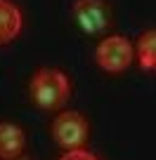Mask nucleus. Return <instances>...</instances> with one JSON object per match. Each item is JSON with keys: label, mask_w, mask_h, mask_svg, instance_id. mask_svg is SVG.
Here are the masks:
<instances>
[{"label": "nucleus", "mask_w": 156, "mask_h": 160, "mask_svg": "<svg viewBox=\"0 0 156 160\" xmlns=\"http://www.w3.org/2000/svg\"><path fill=\"white\" fill-rule=\"evenodd\" d=\"M71 82L59 68H38L31 78V99L40 108L55 111L66 104Z\"/></svg>", "instance_id": "nucleus-1"}, {"label": "nucleus", "mask_w": 156, "mask_h": 160, "mask_svg": "<svg viewBox=\"0 0 156 160\" xmlns=\"http://www.w3.org/2000/svg\"><path fill=\"white\" fill-rule=\"evenodd\" d=\"M59 160H97L90 151H83V148H71L69 153H64Z\"/></svg>", "instance_id": "nucleus-8"}, {"label": "nucleus", "mask_w": 156, "mask_h": 160, "mask_svg": "<svg viewBox=\"0 0 156 160\" xmlns=\"http://www.w3.org/2000/svg\"><path fill=\"white\" fill-rule=\"evenodd\" d=\"M73 17L85 33L97 35L111 26V10L104 0H76Z\"/></svg>", "instance_id": "nucleus-4"}, {"label": "nucleus", "mask_w": 156, "mask_h": 160, "mask_svg": "<svg viewBox=\"0 0 156 160\" xmlns=\"http://www.w3.org/2000/svg\"><path fill=\"white\" fill-rule=\"evenodd\" d=\"M7 160H31V158H26V155H17V158H7Z\"/></svg>", "instance_id": "nucleus-9"}, {"label": "nucleus", "mask_w": 156, "mask_h": 160, "mask_svg": "<svg viewBox=\"0 0 156 160\" xmlns=\"http://www.w3.org/2000/svg\"><path fill=\"white\" fill-rule=\"evenodd\" d=\"M24 146H26V137L21 127L12 125V122H0V160L21 155Z\"/></svg>", "instance_id": "nucleus-5"}, {"label": "nucleus", "mask_w": 156, "mask_h": 160, "mask_svg": "<svg viewBox=\"0 0 156 160\" xmlns=\"http://www.w3.org/2000/svg\"><path fill=\"white\" fill-rule=\"evenodd\" d=\"M88 120L83 118L78 111H64L59 118H55L52 122V137L59 146L64 148H81L88 141Z\"/></svg>", "instance_id": "nucleus-2"}, {"label": "nucleus", "mask_w": 156, "mask_h": 160, "mask_svg": "<svg viewBox=\"0 0 156 160\" xmlns=\"http://www.w3.org/2000/svg\"><path fill=\"white\" fill-rule=\"evenodd\" d=\"M137 59H140V66L147 71H151L156 66V33L154 31H147L140 38V42H137Z\"/></svg>", "instance_id": "nucleus-7"}, {"label": "nucleus", "mask_w": 156, "mask_h": 160, "mask_svg": "<svg viewBox=\"0 0 156 160\" xmlns=\"http://www.w3.org/2000/svg\"><path fill=\"white\" fill-rule=\"evenodd\" d=\"M95 59L109 73H123L132 64V45L123 35H111L97 45Z\"/></svg>", "instance_id": "nucleus-3"}, {"label": "nucleus", "mask_w": 156, "mask_h": 160, "mask_svg": "<svg viewBox=\"0 0 156 160\" xmlns=\"http://www.w3.org/2000/svg\"><path fill=\"white\" fill-rule=\"evenodd\" d=\"M21 31V12L14 2L0 0V45L14 40Z\"/></svg>", "instance_id": "nucleus-6"}]
</instances>
